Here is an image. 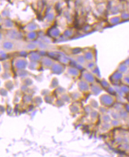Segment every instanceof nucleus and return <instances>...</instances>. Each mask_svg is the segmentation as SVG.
<instances>
[{
    "mask_svg": "<svg viewBox=\"0 0 129 157\" xmlns=\"http://www.w3.org/2000/svg\"><path fill=\"white\" fill-rule=\"evenodd\" d=\"M123 83L129 86V75H124L123 78Z\"/></svg>",
    "mask_w": 129,
    "mask_h": 157,
    "instance_id": "1",
    "label": "nucleus"
},
{
    "mask_svg": "<svg viewBox=\"0 0 129 157\" xmlns=\"http://www.w3.org/2000/svg\"><path fill=\"white\" fill-rule=\"evenodd\" d=\"M127 125L129 126V117L127 119Z\"/></svg>",
    "mask_w": 129,
    "mask_h": 157,
    "instance_id": "2",
    "label": "nucleus"
},
{
    "mask_svg": "<svg viewBox=\"0 0 129 157\" xmlns=\"http://www.w3.org/2000/svg\"><path fill=\"white\" fill-rule=\"evenodd\" d=\"M127 139H128V142H129V134H128V138H127Z\"/></svg>",
    "mask_w": 129,
    "mask_h": 157,
    "instance_id": "3",
    "label": "nucleus"
}]
</instances>
